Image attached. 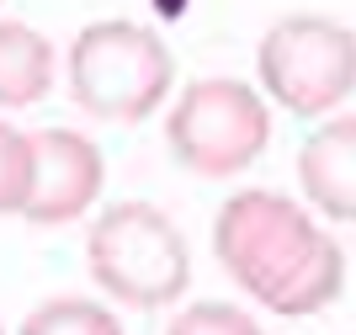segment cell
<instances>
[{
	"label": "cell",
	"instance_id": "6da1fadb",
	"mask_svg": "<svg viewBox=\"0 0 356 335\" xmlns=\"http://www.w3.org/2000/svg\"><path fill=\"white\" fill-rule=\"evenodd\" d=\"M213 250L239 288L271 314H319L346 282V256L309 213L277 192H239L218 208Z\"/></svg>",
	"mask_w": 356,
	"mask_h": 335
},
{
	"label": "cell",
	"instance_id": "7a4b0ae2",
	"mask_svg": "<svg viewBox=\"0 0 356 335\" xmlns=\"http://www.w3.org/2000/svg\"><path fill=\"white\" fill-rule=\"evenodd\" d=\"M86 261L90 277L134 309L176 304L186 293V277H192L186 240L154 203H112L90 224Z\"/></svg>",
	"mask_w": 356,
	"mask_h": 335
},
{
	"label": "cell",
	"instance_id": "3957f363",
	"mask_svg": "<svg viewBox=\"0 0 356 335\" xmlns=\"http://www.w3.org/2000/svg\"><path fill=\"white\" fill-rule=\"evenodd\" d=\"M70 91L102 123H138L170 91V54L149 27L96 22L70 48Z\"/></svg>",
	"mask_w": 356,
	"mask_h": 335
},
{
	"label": "cell",
	"instance_id": "277c9868",
	"mask_svg": "<svg viewBox=\"0 0 356 335\" xmlns=\"http://www.w3.org/2000/svg\"><path fill=\"white\" fill-rule=\"evenodd\" d=\"M261 86L298 117L330 112L356 86V32L330 16H282L255 48Z\"/></svg>",
	"mask_w": 356,
	"mask_h": 335
},
{
	"label": "cell",
	"instance_id": "5b68a950",
	"mask_svg": "<svg viewBox=\"0 0 356 335\" xmlns=\"http://www.w3.org/2000/svg\"><path fill=\"white\" fill-rule=\"evenodd\" d=\"M165 139L192 176H234L266 149L271 117L261 96L239 80H197L176 102Z\"/></svg>",
	"mask_w": 356,
	"mask_h": 335
},
{
	"label": "cell",
	"instance_id": "8992f818",
	"mask_svg": "<svg viewBox=\"0 0 356 335\" xmlns=\"http://www.w3.org/2000/svg\"><path fill=\"white\" fill-rule=\"evenodd\" d=\"M102 192V149L80 133L48 128L32 133V176H27V224H70Z\"/></svg>",
	"mask_w": 356,
	"mask_h": 335
},
{
	"label": "cell",
	"instance_id": "52a82bcc",
	"mask_svg": "<svg viewBox=\"0 0 356 335\" xmlns=\"http://www.w3.org/2000/svg\"><path fill=\"white\" fill-rule=\"evenodd\" d=\"M298 181L319 213L356 224V117H335L314 128L298 149Z\"/></svg>",
	"mask_w": 356,
	"mask_h": 335
},
{
	"label": "cell",
	"instance_id": "ba28073f",
	"mask_svg": "<svg viewBox=\"0 0 356 335\" xmlns=\"http://www.w3.org/2000/svg\"><path fill=\"white\" fill-rule=\"evenodd\" d=\"M48 80H54L48 43L22 22H6V32H0V96H6V107L38 102L48 91Z\"/></svg>",
	"mask_w": 356,
	"mask_h": 335
},
{
	"label": "cell",
	"instance_id": "9c48e42d",
	"mask_svg": "<svg viewBox=\"0 0 356 335\" xmlns=\"http://www.w3.org/2000/svg\"><path fill=\"white\" fill-rule=\"evenodd\" d=\"M16 335H122V325L112 320L102 304H86V298H54V304L32 309Z\"/></svg>",
	"mask_w": 356,
	"mask_h": 335
},
{
	"label": "cell",
	"instance_id": "30bf717a",
	"mask_svg": "<svg viewBox=\"0 0 356 335\" xmlns=\"http://www.w3.org/2000/svg\"><path fill=\"white\" fill-rule=\"evenodd\" d=\"M27 176H32V133L6 128L0 133V208L22 219L27 203Z\"/></svg>",
	"mask_w": 356,
	"mask_h": 335
},
{
	"label": "cell",
	"instance_id": "8fae6325",
	"mask_svg": "<svg viewBox=\"0 0 356 335\" xmlns=\"http://www.w3.org/2000/svg\"><path fill=\"white\" fill-rule=\"evenodd\" d=\"M165 335H261V325L234 304H192L176 314Z\"/></svg>",
	"mask_w": 356,
	"mask_h": 335
}]
</instances>
